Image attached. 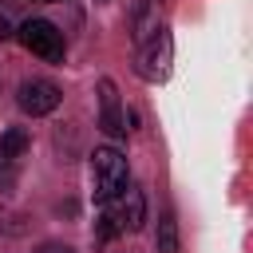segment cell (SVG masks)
<instances>
[{
    "label": "cell",
    "mask_w": 253,
    "mask_h": 253,
    "mask_svg": "<svg viewBox=\"0 0 253 253\" xmlns=\"http://www.w3.org/2000/svg\"><path fill=\"white\" fill-rule=\"evenodd\" d=\"M126 158H123V150H115V146H99L95 154H91V194H95V202H111V198H119L123 190H126Z\"/></svg>",
    "instance_id": "obj_1"
},
{
    "label": "cell",
    "mask_w": 253,
    "mask_h": 253,
    "mask_svg": "<svg viewBox=\"0 0 253 253\" xmlns=\"http://www.w3.org/2000/svg\"><path fill=\"white\" fill-rule=\"evenodd\" d=\"M142 221H146V198H142V190L126 186L119 198L107 202V213H103V225H99L95 237L99 241H111L115 233H134Z\"/></svg>",
    "instance_id": "obj_2"
},
{
    "label": "cell",
    "mask_w": 253,
    "mask_h": 253,
    "mask_svg": "<svg viewBox=\"0 0 253 253\" xmlns=\"http://www.w3.org/2000/svg\"><path fill=\"white\" fill-rule=\"evenodd\" d=\"M16 36H20V43H24L32 55H40V59H47V63H59V59H63V32H59L55 24H47V20H24Z\"/></svg>",
    "instance_id": "obj_3"
},
{
    "label": "cell",
    "mask_w": 253,
    "mask_h": 253,
    "mask_svg": "<svg viewBox=\"0 0 253 253\" xmlns=\"http://www.w3.org/2000/svg\"><path fill=\"white\" fill-rule=\"evenodd\" d=\"M142 47H138V75L142 79H150V83H158V79H166V71H170V32L166 28H154L146 40H138Z\"/></svg>",
    "instance_id": "obj_4"
},
{
    "label": "cell",
    "mask_w": 253,
    "mask_h": 253,
    "mask_svg": "<svg viewBox=\"0 0 253 253\" xmlns=\"http://www.w3.org/2000/svg\"><path fill=\"white\" fill-rule=\"evenodd\" d=\"M59 99L63 95H59V87L51 79H28V83H20V95H16L24 115H51L59 107Z\"/></svg>",
    "instance_id": "obj_5"
},
{
    "label": "cell",
    "mask_w": 253,
    "mask_h": 253,
    "mask_svg": "<svg viewBox=\"0 0 253 253\" xmlns=\"http://www.w3.org/2000/svg\"><path fill=\"white\" fill-rule=\"evenodd\" d=\"M24 154H28V134H24L20 126L4 130V134H0V194H4V190H12V182H16V174H20Z\"/></svg>",
    "instance_id": "obj_6"
},
{
    "label": "cell",
    "mask_w": 253,
    "mask_h": 253,
    "mask_svg": "<svg viewBox=\"0 0 253 253\" xmlns=\"http://www.w3.org/2000/svg\"><path fill=\"white\" fill-rule=\"evenodd\" d=\"M99 126L107 134H115V138L126 130L123 126V111H119V91H115L111 79H99Z\"/></svg>",
    "instance_id": "obj_7"
},
{
    "label": "cell",
    "mask_w": 253,
    "mask_h": 253,
    "mask_svg": "<svg viewBox=\"0 0 253 253\" xmlns=\"http://www.w3.org/2000/svg\"><path fill=\"white\" fill-rule=\"evenodd\" d=\"M154 245H158V253H178V225H174L170 213L158 217V237H154Z\"/></svg>",
    "instance_id": "obj_8"
},
{
    "label": "cell",
    "mask_w": 253,
    "mask_h": 253,
    "mask_svg": "<svg viewBox=\"0 0 253 253\" xmlns=\"http://www.w3.org/2000/svg\"><path fill=\"white\" fill-rule=\"evenodd\" d=\"M8 36H12V24H8V16L0 12V40H8Z\"/></svg>",
    "instance_id": "obj_9"
},
{
    "label": "cell",
    "mask_w": 253,
    "mask_h": 253,
    "mask_svg": "<svg viewBox=\"0 0 253 253\" xmlns=\"http://www.w3.org/2000/svg\"><path fill=\"white\" fill-rule=\"evenodd\" d=\"M36 253H75V249H67V245H43V249H36Z\"/></svg>",
    "instance_id": "obj_10"
}]
</instances>
